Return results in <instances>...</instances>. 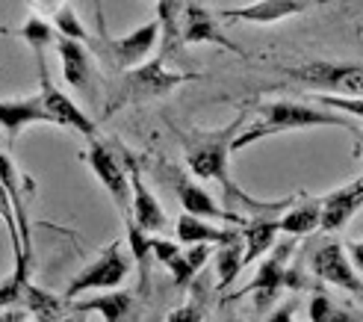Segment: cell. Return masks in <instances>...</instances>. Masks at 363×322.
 I'll use <instances>...</instances> for the list:
<instances>
[{
  "mask_svg": "<svg viewBox=\"0 0 363 322\" xmlns=\"http://www.w3.org/2000/svg\"><path fill=\"white\" fill-rule=\"evenodd\" d=\"M245 128V113H240L233 121H228L225 128L219 131H198V128H189V133H180L184 139V151H186V163H189V172L195 177H204V181H216L222 187L225 199L228 201H240L245 207H251L257 216H278L284 207H289L293 199H284V201H257L251 199L248 192H242L237 184L230 181V172H228V163H230V145Z\"/></svg>",
  "mask_w": 363,
  "mask_h": 322,
  "instance_id": "6da1fadb",
  "label": "cell"
},
{
  "mask_svg": "<svg viewBox=\"0 0 363 322\" xmlns=\"http://www.w3.org/2000/svg\"><path fill=\"white\" fill-rule=\"evenodd\" d=\"M311 128H346L360 133V124L342 113L322 110V106H313V104H298V101H272V104H260V118L251 128H242V133L233 139L230 154L254 145V142H263L269 136L289 133V131H311Z\"/></svg>",
  "mask_w": 363,
  "mask_h": 322,
  "instance_id": "7a4b0ae2",
  "label": "cell"
},
{
  "mask_svg": "<svg viewBox=\"0 0 363 322\" xmlns=\"http://www.w3.org/2000/svg\"><path fill=\"white\" fill-rule=\"evenodd\" d=\"M166 62L169 60L160 53V57L148 60L145 65H139L133 71H124L116 95L106 101V113L104 116H113L116 110H121V106H127V104H142V101H151V98H162V95H169L172 89H177L180 83L195 80V74H186V71H172Z\"/></svg>",
  "mask_w": 363,
  "mask_h": 322,
  "instance_id": "3957f363",
  "label": "cell"
},
{
  "mask_svg": "<svg viewBox=\"0 0 363 322\" xmlns=\"http://www.w3.org/2000/svg\"><path fill=\"white\" fill-rule=\"evenodd\" d=\"M298 243L296 240H284L278 245H272V255L257 266V275L248 287L237 290L233 296H228L225 301H233V299H242L248 293H254V308L257 313H266L272 305H275V299L281 296V290H298L301 287V275L298 270H289V260H293Z\"/></svg>",
  "mask_w": 363,
  "mask_h": 322,
  "instance_id": "277c9868",
  "label": "cell"
},
{
  "mask_svg": "<svg viewBox=\"0 0 363 322\" xmlns=\"http://www.w3.org/2000/svg\"><path fill=\"white\" fill-rule=\"evenodd\" d=\"M130 275V255L124 252V245L116 240L104 248V252L68 281V287L62 290L65 301H77L83 293H95V290H118L121 284Z\"/></svg>",
  "mask_w": 363,
  "mask_h": 322,
  "instance_id": "5b68a950",
  "label": "cell"
},
{
  "mask_svg": "<svg viewBox=\"0 0 363 322\" xmlns=\"http://www.w3.org/2000/svg\"><path fill=\"white\" fill-rule=\"evenodd\" d=\"M286 74L296 77L298 83H307L311 89H325L331 98L363 101V65L316 60L298 68H286Z\"/></svg>",
  "mask_w": 363,
  "mask_h": 322,
  "instance_id": "8992f818",
  "label": "cell"
},
{
  "mask_svg": "<svg viewBox=\"0 0 363 322\" xmlns=\"http://www.w3.org/2000/svg\"><path fill=\"white\" fill-rule=\"evenodd\" d=\"M157 42H160V24L154 18V21H145L142 27L130 30L127 35H118V39L101 33V39L92 45H95V53H101L104 60H110L116 71H133L148 62Z\"/></svg>",
  "mask_w": 363,
  "mask_h": 322,
  "instance_id": "52a82bcc",
  "label": "cell"
},
{
  "mask_svg": "<svg viewBox=\"0 0 363 322\" xmlns=\"http://www.w3.org/2000/svg\"><path fill=\"white\" fill-rule=\"evenodd\" d=\"M86 163L92 166L95 177L104 184V189L110 192V199L116 204V210L121 213L124 222H130V207H133V189H130V174H127V169L118 163V157L104 145V142H95L86 148Z\"/></svg>",
  "mask_w": 363,
  "mask_h": 322,
  "instance_id": "ba28073f",
  "label": "cell"
},
{
  "mask_svg": "<svg viewBox=\"0 0 363 322\" xmlns=\"http://www.w3.org/2000/svg\"><path fill=\"white\" fill-rule=\"evenodd\" d=\"M35 68H39V98H42V106H45V113L50 116V121L60 124V128L77 131V133H83L86 139H95L98 121L89 118V116L80 110V106L62 92V89L53 86L45 62H35Z\"/></svg>",
  "mask_w": 363,
  "mask_h": 322,
  "instance_id": "9c48e42d",
  "label": "cell"
},
{
  "mask_svg": "<svg viewBox=\"0 0 363 322\" xmlns=\"http://www.w3.org/2000/svg\"><path fill=\"white\" fill-rule=\"evenodd\" d=\"M311 272L331 284V287H340L346 293H354L363 299V278L354 272V266L349 263V255L346 248H342L340 243L328 240V243H319L313 252H311Z\"/></svg>",
  "mask_w": 363,
  "mask_h": 322,
  "instance_id": "30bf717a",
  "label": "cell"
},
{
  "mask_svg": "<svg viewBox=\"0 0 363 322\" xmlns=\"http://www.w3.org/2000/svg\"><path fill=\"white\" fill-rule=\"evenodd\" d=\"M174 177V192H177V201L184 207L186 216H195V219H204V222H230L233 228L237 225H245V219L240 216L237 210H225L222 204L213 201V195L207 189H201L198 184H192L186 174L180 172H172Z\"/></svg>",
  "mask_w": 363,
  "mask_h": 322,
  "instance_id": "8fae6325",
  "label": "cell"
},
{
  "mask_svg": "<svg viewBox=\"0 0 363 322\" xmlns=\"http://www.w3.org/2000/svg\"><path fill=\"white\" fill-rule=\"evenodd\" d=\"M177 35H180V45H219L230 53H242V48L237 42H230L228 35H222L213 12H207V6H201V4H184Z\"/></svg>",
  "mask_w": 363,
  "mask_h": 322,
  "instance_id": "7c38bea8",
  "label": "cell"
},
{
  "mask_svg": "<svg viewBox=\"0 0 363 322\" xmlns=\"http://www.w3.org/2000/svg\"><path fill=\"white\" fill-rule=\"evenodd\" d=\"M127 174H130V189H133V207H130V222L127 225H136L142 234H160V231H166V210L162 204L157 201V195L145 187L142 181V172L136 166V160L127 154Z\"/></svg>",
  "mask_w": 363,
  "mask_h": 322,
  "instance_id": "4fadbf2b",
  "label": "cell"
},
{
  "mask_svg": "<svg viewBox=\"0 0 363 322\" xmlns=\"http://www.w3.org/2000/svg\"><path fill=\"white\" fill-rule=\"evenodd\" d=\"M74 313H101L104 322H142V296L113 290L106 296H92L83 301H71Z\"/></svg>",
  "mask_w": 363,
  "mask_h": 322,
  "instance_id": "5bb4252c",
  "label": "cell"
},
{
  "mask_svg": "<svg viewBox=\"0 0 363 322\" xmlns=\"http://www.w3.org/2000/svg\"><path fill=\"white\" fill-rule=\"evenodd\" d=\"M313 6H319L316 0H257V4H248V6L222 9V18L225 21H245V24H275Z\"/></svg>",
  "mask_w": 363,
  "mask_h": 322,
  "instance_id": "9a60e30c",
  "label": "cell"
},
{
  "mask_svg": "<svg viewBox=\"0 0 363 322\" xmlns=\"http://www.w3.org/2000/svg\"><path fill=\"white\" fill-rule=\"evenodd\" d=\"M319 204H322V219H319V228L322 231H328V234H331V231L346 228L349 219L363 207V174L357 177L354 184L340 187L331 195L319 199Z\"/></svg>",
  "mask_w": 363,
  "mask_h": 322,
  "instance_id": "2e32d148",
  "label": "cell"
},
{
  "mask_svg": "<svg viewBox=\"0 0 363 322\" xmlns=\"http://www.w3.org/2000/svg\"><path fill=\"white\" fill-rule=\"evenodd\" d=\"M57 50H60V60H62L65 83H68L71 89H77V92H83L86 98H92V95H95V92H92L95 65H92V57H89L86 45L57 35Z\"/></svg>",
  "mask_w": 363,
  "mask_h": 322,
  "instance_id": "e0dca14e",
  "label": "cell"
},
{
  "mask_svg": "<svg viewBox=\"0 0 363 322\" xmlns=\"http://www.w3.org/2000/svg\"><path fill=\"white\" fill-rule=\"evenodd\" d=\"M53 124L50 116L45 113L39 92L30 98H18V101H0V128L6 131L9 145H15V139L21 131H27L30 124Z\"/></svg>",
  "mask_w": 363,
  "mask_h": 322,
  "instance_id": "ac0fdd59",
  "label": "cell"
},
{
  "mask_svg": "<svg viewBox=\"0 0 363 322\" xmlns=\"http://www.w3.org/2000/svg\"><path fill=\"white\" fill-rule=\"evenodd\" d=\"M21 305H24V313L33 322H57V319H62V316L71 313V301H65L62 296L50 293L45 287H35L33 281L24 287Z\"/></svg>",
  "mask_w": 363,
  "mask_h": 322,
  "instance_id": "d6986e66",
  "label": "cell"
},
{
  "mask_svg": "<svg viewBox=\"0 0 363 322\" xmlns=\"http://www.w3.org/2000/svg\"><path fill=\"white\" fill-rule=\"evenodd\" d=\"M174 231H177V240L184 245H222L237 234L240 228H219L213 222H204V219H195V216L180 213Z\"/></svg>",
  "mask_w": 363,
  "mask_h": 322,
  "instance_id": "ffe728a7",
  "label": "cell"
},
{
  "mask_svg": "<svg viewBox=\"0 0 363 322\" xmlns=\"http://www.w3.org/2000/svg\"><path fill=\"white\" fill-rule=\"evenodd\" d=\"M240 234H242V243H245V266H251L260 255L272 252L275 237H278V219H272V216L245 219Z\"/></svg>",
  "mask_w": 363,
  "mask_h": 322,
  "instance_id": "44dd1931",
  "label": "cell"
},
{
  "mask_svg": "<svg viewBox=\"0 0 363 322\" xmlns=\"http://www.w3.org/2000/svg\"><path fill=\"white\" fill-rule=\"evenodd\" d=\"M242 270H245V243L237 231L228 243L216 248V281H219V290H228Z\"/></svg>",
  "mask_w": 363,
  "mask_h": 322,
  "instance_id": "7402d4cb",
  "label": "cell"
},
{
  "mask_svg": "<svg viewBox=\"0 0 363 322\" xmlns=\"http://www.w3.org/2000/svg\"><path fill=\"white\" fill-rule=\"evenodd\" d=\"M319 219H322V204L319 199H307L296 207H289L284 216L278 219V231L281 234H289V237H307L313 234V231L319 228Z\"/></svg>",
  "mask_w": 363,
  "mask_h": 322,
  "instance_id": "603a6c76",
  "label": "cell"
},
{
  "mask_svg": "<svg viewBox=\"0 0 363 322\" xmlns=\"http://www.w3.org/2000/svg\"><path fill=\"white\" fill-rule=\"evenodd\" d=\"M213 255V245H189V248H180V255L172 257L166 266H169V272L174 278V287L177 290H186L189 284L195 281L198 270L210 260Z\"/></svg>",
  "mask_w": 363,
  "mask_h": 322,
  "instance_id": "cb8c5ba5",
  "label": "cell"
},
{
  "mask_svg": "<svg viewBox=\"0 0 363 322\" xmlns=\"http://www.w3.org/2000/svg\"><path fill=\"white\" fill-rule=\"evenodd\" d=\"M21 39L33 48L35 62H45V50H48L50 45H57V30H53V24H48L45 18L30 15L27 24L21 27Z\"/></svg>",
  "mask_w": 363,
  "mask_h": 322,
  "instance_id": "d4e9b609",
  "label": "cell"
},
{
  "mask_svg": "<svg viewBox=\"0 0 363 322\" xmlns=\"http://www.w3.org/2000/svg\"><path fill=\"white\" fill-rule=\"evenodd\" d=\"M307 316H311V322H363L360 311L340 308L337 301H331L325 293H313L311 308H307Z\"/></svg>",
  "mask_w": 363,
  "mask_h": 322,
  "instance_id": "484cf974",
  "label": "cell"
},
{
  "mask_svg": "<svg viewBox=\"0 0 363 322\" xmlns=\"http://www.w3.org/2000/svg\"><path fill=\"white\" fill-rule=\"evenodd\" d=\"M30 284V263L27 260H15V270L9 278L0 281V311L15 308L24 299V287Z\"/></svg>",
  "mask_w": 363,
  "mask_h": 322,
  "instance_id": "4316f807",
  "label": "cell"
},
{
  "mask_svg": "<svg viewBox=\"0 0 363 322\" xmlns=\"http://www.w3.org/2000/svg\"><path fill=\"white\" fill-rule=\"evenodd\" d=\"M53 30H57V35H62V39H71V42H92V35H89V30L83 27L77 9L71 4H57V12H53Z\"/></svg>",
  "mask_w": 363,
  "mask_h": 322,
  "instance_id": "83f0119b",
  "label": "cell"
},
{
  "mask_svg": "<svg viewBox=\"0 0 363 322\" xmlns=\"http://www.w3.org/2000/svg\"><path fill=\"white\" fill-rule=\"evenodd\" d=\"M166 322H204V305L198 299H192L186 305H180L177 311H172Z\"/></svg>",
  "mask_w": 363,
  "mask_h": 322,
  "instance_id": "f1b7e54d",
  "label": "cell"
},
{
  "mask_svg": "<svg viewBox=\"0 0 363 322\" xmlns=\"http://www.w3.org/2000/svg\"><path fill=\"white\" fill-rule=\"evenodd\" d=\"M346 255H349V263L357 270V275L363 278V240H352L349 248H346Z\"/></svg>",
  "mask_w": 363,
  "mask_h": 322,
  "instance_id": "f546056e",
  "label": "cell"
},
{
  "mask_svg": "<svg viewBox=\"0 0 363 322\" xmlns=\"http://www.w3.org/2000/svg\"><path fill=\"white\" fill-rule=\"evenodd\" d=\"M293 311H296V305H293V301H286V305H281V308L272 311L266 322H298V319L293 316Z\"/></svg>",
  "mask_w": 363,
  "mask_h": 322,
  "instance_id": "4dcf8cb0",
  "label": "cell"
},
{
  "mask_svg": "<svg viewBox=\"0 0 363 322\" xmlns=\"http://www.w3.org/2000/svg\"><path fill=\"white\" fill-rule=\"evenodd\" d=\"M0 322H33L24 311H18V308H9V311H0Z\"/></svg>",
  "mask_w": 363,
  "mask_h": 322,
  "instance_id": "1f68e13d",
  "label": "cell"
},
{
  "mask_svg": "<svg viewBox=\"0 0 363 322\" xmlns=\"http://www.w3.org/2000/svg\"><path fill=\"white\" fill-rule=\"evenodd\" d=\"M57 322H89L83 313H74V311H71L68 316H62V319H57Z\"/></svg>",
  "mask_w": 363,
  "mask_h": 322,
  "instance_id": "d6a6232c",
  "label": "cell"
},
{
  "mask_svg": "<svg viewBox=\"0 0 363 322\" xmlns=\"http://www.w3.org/2000/svg\"><path fill=\"white\" fill-rule=\"evenodd\" d=\"M225 322H242V319H237V316H230V319H225Z\"/></svg>",
  "mask_w": 363,
  "mask_h": 322,
  "instance_id": "836d02e7",
  "label": "cell"
},
{
  "mask_svg": "<svg viewBox=\"0 0 363 322\" xmlns=\"http://www.w3.org/2000/svg\"><path fill=\"white\" fill-rule=\"evenodd\" d=\"M357 136H360V142H363V133H357Z\"/></svg>",
  "mask_w": 363,
  "mask_h": 322,
  "instance_id": "e575fe53",
  "label": "cell"
}]
</instances>
